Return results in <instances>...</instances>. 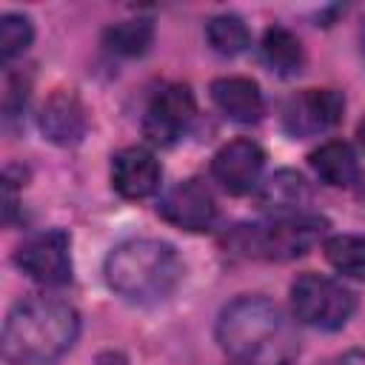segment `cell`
Segmentation results:
<instances>
[{
	"label": "cell",
	"mask_w": 365,
	"mask_h": 365,
	"mask_svg": "<svg viewBox=\"0 0 365 365\" xmlns=\"http://www.w3.org/2000/svg\"><path fill=\"white\" fill-rule=\"evenodd\" d=\"M71 242L68 234L60 228H48L40 234H31L26 242H20L14 262L23 274H29L34 282L43 285H63L71 279Z\"/></svg>",
	"instance_id": "cell-6"
},
{
	"label": "cell",
	"mask_w": 365,
	"mask_h": 365,
	"mask_svg": "<svg viewBox=\"0 0 365 365\" xmlns=\"http://www.w3.org/2000/svg\"><path fill=\"white\" fill-rule=\"evenodd\" d=\"M311 200V188L308 182L297 174V171H277L271 174L262 188H259V205L265 211H271L274 217L279 214H299V208Z\"/></svg>",
	"instance_id": "cell-15"
},
{
	"label": "cell",
	"mask_w": 365,
	"mask_h": 365,
	"mask_svg": "<svg viewBox=\"0 0 365 365\" xmlns=\"http://www.w3.org/2000/svg\"><path fill=\"white\" fill-rule=\"evenodd\" d=\"M222 351L240 365H294L299 334L291 317L265 297H240L217 319Z\"/></svg>",
	"instance_id": "cell-1"
},
{
	"label": "cell",
	"mask_w": 365,
	"mask_h": 365,
	"mask_svg": "<svg viewBox=\"0 0 365 365\" xmlns=\"http://www.w3.org/2000/svg\"><path fill=\"white\" fill-rule=\"evenodd\" d=\"M103 43L111 54L120 57H140L148 51L154 43V23L148 17H134V20H120L106 29Z\"/></svg>",
	"instance_id": "cell-17"
},
{
	"label": "cell",
	"mask_w": 365,
	"mask_h": 365,
	"mask_svg": "<svg viewBox=\"0 0 365 365\" xmlns=\"http://www.w3.org/2000/svg\"><path fill=\"white\" fill-rule=\"evenodd\" d=\"M34 40L31 20L26 14H3L0 17V57L9 63L11 57L23 54Z\"/></svg>",
	"instance_id": "cell-20"
},
{
	"label": "cell",
	"mask_w": 365,
	"mask_h": 365,
	"mask_svg": "<svg viewBox=\"0 0 365 365\" xmlns=\"http://www.w3.org/2000/svg\"><path fill=\"white\" fill-rule=\"evenodd\" d=\"M322 365H365V351H345V354H339Z\"/></svg>",
	"instance_id": "cell-22"
},
{
	"label": "cell",
	"mask_w": 365,
	"mask_h": 365,
	"mask_svg": "<svg viewBox=\"0 0 365 365\" xmlns=\"http://www.w3.org/2000/svg\"><path fill=\"white\" fill-rule=\"evenodd\" d=\"M160 177H163V171H160L157 157L143 145L123 148L111 163V182H114L117 194L125 200L151 197L160 188Z\"/></svg>",
	"instance_id": "cell-11"
},
{
	"label": "cell",
	"mask_w": 365,
	"mask_h": 365,
	"mask_svg": "<svg viewBox=\"0 0 365 365\" xmlns=\"http://www.w3.org/2000/svg\"><path fill=\"white\" fill-rule=\"evenodd\" d=\"M328 220L317 214H279L265 225H240L234 242L240 251L262 259H294L308 254L325 234Z\"/></svg>",
	"instance_id": "cell-4"
},
{
	"label": "cell",
	"mask_w": 365,
	"mask_h": 365,
	"mask_svg": "<svg viewBox=\"0 0 365 365\" xmlns=\"http://www.w3.org/2000/svg\"><path fill=\"white\" fill-rule=\"evenodd\" d=\"M29 97V80H23V74H6L3 83V111L6 117H14Z\"/></svg>",
	"instance_id": "cell-21"
},
{
	"label": "cell",
	"mask_w": 365,
	"mask_h": 365,
	"mask_svg": "<svg viewBox=\"0 0 365 365\" xmlns=\"http://www.w3.org/2000/svg\"><path fill=\"white\" fill-rule=\"evenodd\" d=\"M40 128H43L46 140H51L54 145H77L86 137V128H88V117H86V108H83L80 97L74 91L57 88L43 103Z\"/></svg>",
	"instance_id": "cell-12"
},
{
	"label": "cell",
	"mask_w": 365,
	"mask_h": 365,
	"mask_svg": "<svg viewBox=\"0 0 365 365\" xmlns=\"http://www.w3.org/2000/svg\"><path fill=\"white\" fill-rule=\"evenodd\" d=\"M262 165H265V151L254 140H231L211 160L214 180L228 194H248V191H254L257 182H259Z\"/></svg>",
	"instance_id": "cell-10"
},
{
	"label": "cell",
	"mask_w": 365,
	"mask_h": 365,
	"mask_svg": "<svg viewBox=\"0 0 365 365\" xmlns=\"http://www.w3.org/2000/svg\"><path fill=\"white\" fill-rule=\"evenodd\" d=\"M262 57L265 63L282 74V77H291L302 68L305 63V51H302V43L297 40V34H291L288 29L282 26H271L265 29L262 34Z\"/></svg>",
	"instance_id": "cell-16"
},
{
	"label": "cell",
	"mask_w": 365,
	"mask_h": 365,
	"mask_svg": "<svg viewBox=\"0 0 365 365\" xmlns=\"http://www.w3.org/2000/svg\"><path fill=\"white\" fill-rule=\"evenodd\" d=\"M328 262L351 279H365V237L359 234H336L325 240Z\"/></svg>",
	"instance_id": "cell-19"
},
{
	"label": "cell",
	"mask_w": 365,
	"mask_h": 365,
	"mask_svg": "<svg viewBox=\"0 0 365 365\" xmlns=\"http://www.w3.org/2000/svg\"><path fill=\"white\" fill-rule=\"evenodd\" d=\"M182 277V262L168 242L125 240L106 257V282L128 302H160Z\"/></svg>",
	"instance_id": "cell-3"
},
{
	"label": "cell",
	"mask_w": 365,
	"mask_h": 365,
	"mask_svg": "<svg viewBox=\"0 0 365 365\" xmlns=\"http://www.w3.org/2000/svg\"><path fill=\"white\" fill-rule=\"evenodd\" d=\"M80 331V317L60 299H29L3 325V354L14 362H51L66 354Z\"/></svg>",
	"instance_id": "cell-2"
},
{
	"label": "cell",
	"mask_w": 365,
	"mask_h": 365,
	"mask_svg": "<svg viewBox=\"0 0 365 365\" xmlns=\"http://www.w3.org/2000/svg\"><path fill=\"white\" fill-rule=\"evenodd\" d=\"M211 100L234 123H257L262 117V91L248 77H220L211 83Z\"/></svg>",
	"instance_id": "cell-13"
},
{
	"label": "cell",
	"mask_w": 365,
	"mask_h": 365,
	"mask_svg": "<svg viewBox=\"0 0 365 365\" xmlns=\"http://www.w3.org/2000/svg\"><path fill=\"white\" fill-rule=\"evenodd\" d=\"M362 43H365V26H362Z\"/></svg>",
	"instance_id": "cell-24"
},
{
	"label": "cell",
	"mask_w": 365,
	"mask_h": 365,
	"mask_svg": "<svg viewBox=\"0 0 365 365\" xmlns=\"http://www.w3.org/2000/svg\"><path fill=\"white\" fill-rule=\"evenodd\" d=\"M291 308L299 322L319 331H336L351 319L356 299L342 282L331 277L302 274L291 285Z\"/></svg>",
	"instance_id": "cell-5"
},
{
	"label": "cell",
	"mask_w": 365,
	"mask_h": 365,
	"mask_svg": "<svg viewBox=\"0 0 365 365\" xmlns=\"http://www.w3.org/2000/svg\"><path fill=\"white\" fill-rule=\"evenodd\" d=\"M194 120V94L182 83L160 88L143 117V134L154 145H174Z\"/></svg>",
	"instance_id": "cell-7"
},
{
	"label": "cell",
	"mask_w": 365,
	"mask_h": 365,
	"mask_svg": "<svg viewBox=\"0 0 365 365\" xmlns=\"http://www.w3.org/2000/svg\"><path fill=\"white\" fill-rule=\"evenodd\" d=\"M205 40L208 46L222 54V57H234L240 51H245L251 34H248V26L242 17L237 14H217L205 23Z\"/></svg>",
	"instance_id": "cell-18"
},
{
	"label": "cell",
	"mask_w": 365,
	"mask_h": 365,
	"mask_svg": "<svg viewBox=\"0 0 365 365\" xmlns=\"http://www.w3.org/2000/svg\"><path fill=\"white\" fill-rule=\"evenodd\" d=\"M356 137H359V145L365 148V117H362V123H359V128H356Z\"/></svg>",
	"instance_id": "cell-23"
},
{
	"label": "cell",
	"mask_w": 365,
	"mask_h": 365,
	"mask_svg": "<svg viewBox=\"0 0 365 365\" xmlns=\"http://www.w3.org/2000/svg\"><path fill=\"white\" fill-rule=\"evenodd\" d=\"M345 97L334 88H305L285 100L282 125L294 137H314L342 120Z\"/></svg>",
	"instance_id": "cell-8"
},
{
	"label": "cell",
	"mask_w": 365,
	"mask_h": 365,
	"mask_svg": "<svg viewBox=\"0 0 365 365\" xmlns=\"http://www.w3.org/2000/svg\"><path fill=\"white\" fill-rule=\"evenodd\" d=\"M311 168L317 177L334 188H348L359 180V163L356 154L348 143L342 140H328L319 148L311 151Z\"/></svg>",
	"instance_id": "cell-14"
},
{
	"label": "cell",
	"mask_w": 365,
	"mask_h": 365,
	"mask_svg": "<svg viewBox=\"0 0 365 365\" xmlns=\"http://www.w3.org/2000/svg\"><path fill=\"white\" fill-rule=\"evenodd\" d=\"M157 211L165 222L185 228V231H205L214 225V217H217L214 197L200 180H182L171 185L163 194Z\"/></svg>",
	"instance_id": "cell-9"
}]
</instances>
